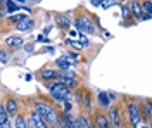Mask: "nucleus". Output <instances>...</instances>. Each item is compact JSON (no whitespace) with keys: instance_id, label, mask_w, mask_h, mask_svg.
Here are the masks:
<instances>
[{"instance_id":"15","label":"nucleus","mask_w":152,"mask_h":128,"mask_svg":"<svg viewBox=\"0 0 152 128\" xmlns=\"http://www.w3.org/2000/svg\"><path fill=\"white\" fill-rule=\"evenodd\" d=\"M59 76V73L57 71H52V69H43L42 71V78L43 80H54Z\"/></svg>"},{"instance_id":"2","label":"nucleus","mask_w":152,"mask_h":128,"mask_svg":"<svg viewBox=\"0 0 152 128\" xmlns=\"http://www.w3.org/2000/svg\"><path fill=\"white\" fill-rule=\"evenodd\" d=\"M48 90H50V94H52V97L56 99L57 102H61V100H69L71 99V92L66 89V87H62L59 81H56V83H52L50 87H48Z\"/></svg>"},{"instance_id":"7","label":"nucleus","mask_w":152,"mask_h":128,"mask_svg":"<svg viewBox=\"0 0 152 128\" xmlns=\"http://www.w3.org/2000/svg\"><path fill=\"white\" fill-rule=\"evenodd\" d=\"M73 64H75V62H73V59H71L69 56H62V57L57 59V66H59L61 69H64V71H67Z\"/></svg>"},{"instance_id":"3","label":"nucleus","mask_w":152,"mask_h":128,"mask_svg":"<svg viewBox=\"0 0 152 128\" xmlns=\"http://www.w3.org/2000/svg\"><path fill=\"white\" fill-rule=\"evenodd\" d=\"M128 113H130V119H132V125L133 128H138L140 127V109L137 104H128Z\"/></svg>"},{"instance_id":"26","label":"nucleus","mask_w":152,"mask_h":128,"mask_svg":"<svg viewBox=\"0 0 152 128\" xmlns=\"http://www.w3.org/2000/svg\"><path fill=\"white\" fill-rule=\"evenodd\" d=\"M26 127H28V128H35V125H33L31 121H26Z\"/></svg>"},{"instance_id":"21","label":"nucleus","mask_w":152,"mask_h":128,"mask_svg":"<svg viewBox=\"0 0 152 128\" xmlns=\"http://www.w3.org/2000/svg\"><path fill=\"white\" fill-rule=\"evenodd\" d=\"M59 24H61V26H69L71 23H69L66 18H59Z\"/></svg>"},{"instance_id":"27","label":"nucleus","mask_w":152,"mask_h":128,"mask_svg":"<svg viewBox=\"0 0 152 128\" xmlns=\"http://www.w3.org/2000/svg\"><path fill=\"white\" fill-rule=\"evenodd\" d=\"M143 128H147V127H143Z\"/></svg>"},{"instance_id":"23","label":"nucleus","mask_w":152,"mask_h":128,"mask_svg":"<svg viewBox=\"0 0 152 128\" xmlns=\"http://www.w3.org/2000/svg\"><path fill=\"white\" fill-rule=\"evenodd\" d=\"M143 9L147 10V14L151 16V9H152V4H151V2H147V4H143Z\"/></svg>"},{"instance_id":"24","label":"nucleus","mask_w":152,"mask_h":128,"mask_svg":"<svg viewBox=\"0 0 152 128\" xmlns=\"http://www.w3.org/2000/svg\"><path fill=\"white\" fill-rule=\"evenodd\" d=\"M123 14L126 16V18L130 16V7H128V5H124V7H123Z\"/></svg>"},{"instance_id":"11","label":"nucleus","mask_w":152,"mask_h":128,"mask_svg":"<svg viewBox=\"0 0 152 128\" xmlns=\"http://www.w3.org/2000/svg\"><path fill=\"white\" fill-rule=\"evenodd\" d=\"M35 26V21L29 19V18H26V19H23L21 23H18V30L21 31H26V30H31Z\"/></svg>"},{"instance_id":"20","label":"nucleus","mask_w":152,"mask_h":128,"mask_svg":"<svg viewBox=\"0 0 152 128\" xmlns=\"http://www.w3.org/2000/svg\"><path fill=\"white\" fill-rule=\"evenodd\" d=\"M0 62H7V52L0 49Z\"/></svg>"},{"instance_id":"8","label":"nucleus","mask_w":152,"mask_h":128,"mask_svg":"<svg viewBox=\"0 0 152 128\" xmlns=\"http://www.w3.org/2000/svg\"><path fill=\"white\" fill-rule=\"evenodd\" d=\"M59 128H75V121L71 119L69 114H62L61 118H59Z\"/></svg>"},{"instance_id":"13","label":"nucleus","mask_w":152,"mask_h":128,"mask_svg":"<svg viewBox=\"0 0 152 128\" xmlns=\"http://www.w3.org/2000/svg\"><path fill=\"white\" fill-rule=\"evenodd\" d=\"M75 128H94V127L90 125V121H88L86 118L78 116V118L75 119Z\"/></svg>"},{"instance_id":"12","label":"nucleus","mask_w":152,"mask_h":128,"mask_svg":"<svg viewBox=\"0 0 152 128\" xmlns=\"http://www.w3.org/2000/svg\"><path fill=\"white\" fill-rule=\"evenodd\" d=\"M29 121H31V123L35 125V128H48V125H47V123H45L43 119L40 118L38 114H35V113L31 114V119H29Z\"/></svg>"},{"instance_id":"6","label":"nucleus","mask_w":152,"mask_h":128,"mask_svg":"<svg viewBox=\"0 0 152 128\" xmlns=\"http://www.w3.org/2000/svg\"><path fill=\"white\" fill-rule=\"evenodd\" d=\"M0 128H12L9 114L5 113V108L4 106H0Z\"/></svg>"},{"instance_id":"19","label":"nucleus","mask_w":152,"mask_h":128,"mask_svg":"<svg viewBox=\"0 0 152 128\" xmlns=\"http://www.w3.org/2000/svg\"><path fill=\"white\" fill-rule=\"evenodd\" d=\"M21 7H19L18 4H14V2H7V10L9 12H16V10H19Z\"/></svg>"},{"instance_id":"18","label":"nucleus","mask_w":152,"mask_h":128,"mask_svg":"<svg viewBox=\"0 0 152 128\" xmlns=\"http://www.w3.org/2000/svg\"><path fill=\"white\" fill-rule=\"evenodd\" d=\"M16 128H28L26 127V119L23 116H16Z\"/></svg>"},{"instance_id":"1","label":"nucleus","mask_w":152,"mask_h":128,"mask_svg":"<svg viewBox=\"0 0 152 128\" xmlns=\"http://www.w3.org/2000/svg\"><path fill=\"white\" fill-rule=\"evenodd\" d=\"M35 114H38L48 127H57V123H59L57 113L54 111V108H52L50 104H47V102L37 100V102H35Z\"/></svg>"},{"instance_id":"4","label":"nucleus","mask_w":152,"mask_h":128,"mask_svg":"<svg viewBox=\"0 0 152 128\" xmlns=\"http://www.w3.org/2000/svg\"><path fill=\"white\" fill-rule=\"evenodd\" d=\"M75 24H76V28L80 31H85L86 35H92L95 31V28L90 24V21L88 19H83V18H78V19L75 21Z\"/></svg>"},{"instance_id":"25","label":"nucleus","mask_w":152,"mask_h":128,"mask_svg":"<svg viewBox=\"0 0 152 128\" xmlns=\"http://www.w3.org/2000/svg\"><path fill=\"white\" fill-rule=\"evenodd\" d=\"M67 42H69L73 47H76V49H81V43H78V42H71V40H67Z\"/></svg>"},{"instance_id":"16","label":"nucleus","mask_w":152,"mask_h":128,"mask_svg":"<svg viewBox=\"0 0 152 128\" xmlns=\"http://www.w3.org/2000/svg\"><path fill=\"white\" fill-rule=\"evenodd\" d=\"M130 9L133 10V14H135V18H138V19H140V18H143V16H142V5H140V4H137V2H133L132 5H130Z\"/></svg>"},{"instance_id":"14","label":"nucleus","mask_w":152,"mask_h":128,"mask_svg":"<svg viewBox=\"0 0 152 128\" xmlns=\"http://www.w3.org/2000/svg\"><path fill=\"white\" fill-rule=\"evenodd\" d=\"M5 43L9 47H12V49H18V47L23 45V38H19V37H9V38L5 40Z\"/></svg>"},{"instance_id":"17","label":"nucleus","mask_w":152,"mask_h":128,"mask_svg":"<svg viewBox=\"0 0 152 128\" xmlns=\"http://www.w3.org/2000/svg\"><path fill=\"white\" fill-rule=\"evenodd\" d=\"M99 102H100V108H104V109L109 108V97H107L105 92H100L99 94Z\"/></svg>"},{"instance_id":"5","label":"nucleus","mask_w":152,"mask_h":128,"mask_svg":"<svg viewBox=\"0 0 152 128\" xmlns=\"http://www.w3.org/2000/svg\"><path fill=\"white\" fill-rule=\"evenodd\" d=\"M107 121H109V125L113 123V127H114V128H118L119 125H121V118H119V111H118L116 108H111V109H109V119H107Z\"/></svg>"},{"instance_id":"22","label":"nucleus","mask_w":152,"mask_h":128,"mask_svg":"<svg viewBox=\"0 0 152 128\" xmlns=\"http://www.w3.org/2000/svg\"><path fill=\"white\" fill-rule=\"evenodd\" d=\"M23 19H26V16H12V18H10V21H14V23H16V21L21 23Z\"/></svg>"},{"instance_id":"9","label":"nucleus","mask_w":152,"mask_h":128,"mask_svg":"<svg viewBox=\"0 0 152 128\" xmlns=\"http://www.w3.org/2000/svg\"><path fill=\"white\" fill-rule=\"evenodd\" d=\"M94 128H111V125H109V121H107V118H105L104 114H95V127Z\"/></svg>"},{"instance_id":"10","label":"nucleus","mask_w":152,"mask_h":128,"mask_svg":"<svg viewBox=\"0 0 152 128\" xmlns=\"http://www.w3.org/2000/svg\"><path fill=\"white\" fill-rule=\"evenodd\" d=\"M5 113H7L9 116H16V113H18V102H16L14 99H9V100H7V104H5Z\"/></svg>"}]
</instances>
